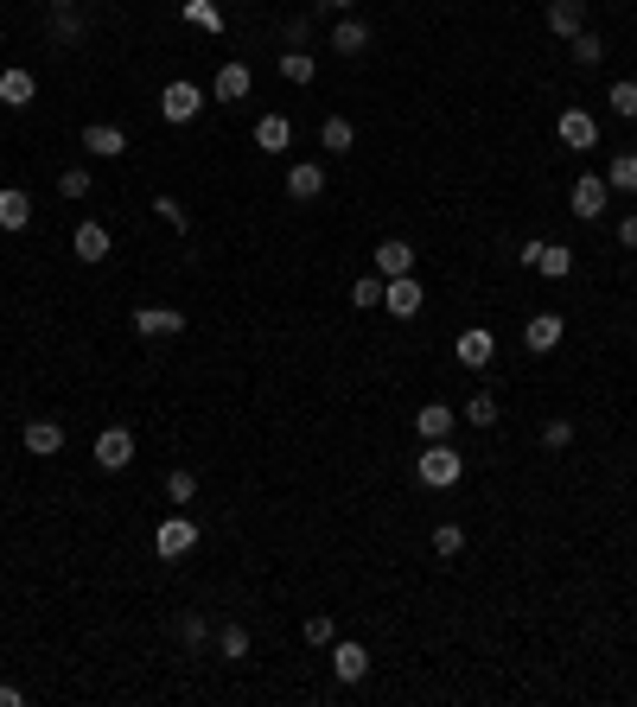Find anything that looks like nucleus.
<instances>
[{"mask_svg":"<svg viewBox=\"0 0 637 707\" xmlns=\"http://www.w3.org/2000/svg\"><path fill=\"white\" fill-rule=\"evenodd\" d=\"M332 669H338V682H364L370 676V650L364 644H351V637H332Z\"/></svg>","mask_w":637,"mask_h":707,"instance_id":"11","label":"nucleus"},{"mask_svg":"<svg viewBox=\"0 0 637 707\" xmlns=\"http://www.w3.org/2000/svg\"><path fill=\"white\" fill-rule=\"evenodd\" d=\"M555 134H561V141H567V147H574V153H587V147L599 141V122H593V115H587V109H567V115H561V122H555Z\"/></svg>","mask_w":637,"mask_h":707,"instance_id":"13","label":"nucleus"},{"mask_svg":"<svg viewBox=\"0 0 637 707\" xmlns=\"http://www.w3.org/2000/svg\"><path fill=\"white\" fill-rule=\"evenodd\" d=\"M26 695H20V688H13V682H0V707H20Z\"/></svg>","mask_w":637,"mask_h":707,"instance_id":"42","label":"nucleus"},{"mask_svg":"<svg viewBox=\"0 0 637 707\" xmlns=\"http://www.w3.org/2000/svg\"><path fill=\"white\" fill-rule=\"evenodd\" d=\"M599 58H606V45H599L593 32H574V64H587V71H593Z\"/></svg>","mask_w":637,"mask_h":707,"instance_id":"37","label":"nucleus"},{"mask_svg":"<svg viewBox=\"0 0 637 707\" xmlns=\"http://www.w3.org/2000/svg\"><path fill=\"white\" fill-rule=\"evenodd\" d=\"M51 7H71V0H51Z\"/></svg>","mask_w":637,"mask_h":707,"instance_id":"44","label":"nucleus"},{"mask_svg":"<svg viewBox=\"0 0 637 707\" xmlns=\"http://www.w3.org/2000/svg\"><path fill=\"white\" fill-rule=\"evenodd\" d=\"M351 141H357V128L344 122V115H325V122H319V147L325 153H351Z\"/></svg>","mask_w":637,"mask_h":707,"instance_id":"24","label":"nucleus"},{"mask_svg":"<svg viewBox=\"0 0 637 707\" xmlns=\"http://www.w3.org/2000/svg\"><path fill=\"white\" fill-rule=\"evenodd\" d=\"M332 51H338V58H364V51H370V26L364 20H338L332 26Z\"/></svg>","mask_w":637,"mask_h":707,"instance_id":"18","label":"nucleus"},{"mask_svg":"<svg viewBox=\"0 0 637 707\" xmlns=\"http://www.w3.org/2000/svg\"><path fill=\"white\" fill-rule=\"evenodd\" d=\"M561 332H567V325H561V313H536V319L523 325V344L542 357V351H555V344H561Z\"/></svg>","mask_w":637,"mask_h":707,"instance_id":"15","label":"nucleus"},{"mask_svg":"<svg viewBox=\"0 0 637 707\" xmlns=\"http://www.w3.org/2000/svg\"><path fill=\"white\" fill-rule=\"evenodd\" d=\"M459 421H472V427H491V421H497V395H472V402L459 408Z\"/></svg>","mask_w":637,"mask_h":707,"instance_id":"32","label":"nucleus"},{"mask_svg":"<svg viewBox=\"0 0 637 707\" xmlns=\"http://www.w3.org/2000/svg\"><path fill=\"white\" fill-rule=\"evenodd\" d=\"M415 478H421L427 491H453L459 478H466V459H459L446 440H427V453L415 459Z\"/></svg>","mask_w":637,"mask_h":707,"instance_id":"1","label":"nucleus"},{"mask_svg":"<svg viewBox=\"0 0 637 707\" xmlns=\"http://www.w3.org/2000/svg\"><path fill=\"white\" fill-rule=\"evenodd\" d=\"M153 217H160V223H172V230H185V204H179V198H166V192L153 198Z\"/></svg>","mask_w":637,"mask_h":707,"instance_id":"38","label":"nucleus"},{"mask_svg":"<svg viewBox=\"0 0 637 707\" xmlns=\"http://www.w3.org/2000/svg\"><path fill=\"white\" fill-rule=\"evenodd\" d=\"M217 96L223 102H243L249 96V64H223V71H217Z\"/></svg>","mask_w":637,"mask_h":707,"instance_id":"25","label":"nucleus"},{"mask_svg":"<svg viewBox=\"0 0 637 707\" xmlns=\"http://www.w3.org/2000/svg\"><path fill=\"white\" fill-rule=\"evenodd\" d=\"M383 313H395V319H415L421 313V281H415V274L383 281Z\"/></svg>","mask_w":637,"mask_h":707,"instance_id":"5","label":"nucleus"},{"mask_svg":"<svg viewBox=\"0 0 637 707\" xmlns=\"http://www.w3.org/2000/svg\"><path fill=\"white\" fill-rule=\"evenodd\" d=\"M351 306H364V313H370V306H383V274H364V281L351 287Z\"/></svg>","mask_w":637,"mask_h":707,"instance_id":"35","label":"nucleus"},{"mask_svg":"<svg viewBox=\"0 0 637 707\" xmlns=\"http://www.w3.org/2000/svg\"><path fill=\"white\" fill-rule=\"evenodd\" d=\"M313 71H319L313 51H287V58H281V77H287V83H313Z\"/></svg>","mask_w":637,"mask_h":707,"instance_id":"30","label":"nucleus"},{"mask_svg":"<svg viewBox=\"0 0 637 707\" xmlns=\"http://www.w3.org/2000/svg\"><path fill=\"white\" fill-rule=\"evenodd\" d=\"M153 548H160V561L192 555V548H198V523H192V516H166V523L153 529Z\"/></svg>","mask_w":637,"mask_h":707,"instance_id":"2","label":"nucleus"},{"mask_svg":"<svg viewBox=\"0 0 637 707\" xmlns=\"http://www.w3.org/2000/svg\"><path fill=\"white\" fill-rule=\"evenodd\" d=\"M300 637H306V644H313V650H325V644H332V637H338L332 612H313V618H306V625H300Z\"/></svg>","mask_w":637,"mask_h":707,"instance_id":"28","label":"nucleus"},{"mask_svg":"<svg viewBox=\"0 0 637 707\" xmlns=\"http://www.w3.org/2000/svg\"><path fill=\"white\" fill-rule=\"evenodd\" d=\"M83 153H96V160H122V153H128V134L109 128V122H90V128H83Z\"/></svg>","mask_w":637,"mask_h":707,"instance_id":"8","label":"nucleus"},{"mask_svg":"<svg viewBox=\"0 0 637 707\" xmlns=\"http://www.w3.org/2000/svg\"><path fill=\"white\" fill-rule=\"evenodd\" d=\"M567 440H574V421H548V427H542V446H555V453H561Z\"/></svg>","mask_w":637,"mask_h":707,"instance_id":"40","label":"nucleus"},{"mask_svg":"<svg viewBox=\"0 0 637 707\" xmlns=\"http://www.w3.org/2000/svg\"><path fill=\"white\" fill-rule=\"evenodd\" d=\"M459 548H466V529H459V523H440V529H434V555H440V561H453Z\"/></svg>","mask_w":637,"mask_h":707,"instance_id":"31","label":"nucleus"},{"mask_svg":"<svg viewBox=\"0 0 637 707\" xmlns=\"http://www.w3.org/2000/svg\"><path fill=\"white\" fill-rule=\"evenodd\" d=\"M255 147H262V153H287V147H294L287 115H262V122H255Z\"/></svg>","mask_w":637,"mask_h":707,"instance_id":"21","label":"nucleus"},{"mask_svg":"<svg viewBox=\"0 0 637 707\" xmlns=\"http://www.w3.org/2000/svg\"><path fill=\"white\" fill-rule=\"evenodd\" d=\"M325 192V166L319 160H300L294 172H287V198H294V204H313Z\"/></svg>","mask_w":637,"mask_h":707,"instance_id":"14","label":"nucleus"},{"mask_svg":"<svg viewBox=\"0 0 637 707\" xmlns=\"http://www.w3.org/2000/svg\"><path fill=\"white\" fill-rule=\"evenodd\" d=\"M606 192H612V185L606 179H593V172H580V179H574V217H606Z\"/></svg>","mask_w":637,"mask_h":707,"instance_id":"9","label":"nucleus"},{"mask_svg":"<svg viewBox=\"0 0 637 707\" xmlns=\"http://www.w3.org/2000/svg\"><path fill=\"white\" fill-rule=\"evenodd\" d=\"M58 192L64 198H90V166H64L58 172Z\"/></svg>","mask_w":637,"mask_h":707,"instance_id":"33","label":"nucleus"},{"mask_svg":"<svg viewBox=\"0 0 637 707\" xmlns=\"http://www.w3.org/2000/svg\"><path fill=\"white\" fill-rule=\"evenodd\" d=\"M71 249H77V262H109V230L102 223H77Z\"/></svg>","mask_w":637,"mask_h":707,"instance_id":"20","label":"nucleus"},{"mask_svg":"<svg viewBox=\"0 0 637 707\" xmlns=\"http://www.w3.org/2000/svg\"><path fill=\"white\" fill-rule=\"evenodd\" d=\"M26 453H39V459L64 453V427L58 421H26Z\"/></svg>","mask_w":637,"mask_h":707,"instance_id":"22","label":"nucleus"},{"mask_svg":"<svg viewBox=\"0 0 637 707\" xmlns=\"http://www.w3.org/2000/svg\"><path fill=\"white\" fill-rule=\"evenodd\" d=\"M96 465H102V472H128V465H134V434H128V427H102V434H96Z\"/></svg>","mask_w":637,"mask_h":707,"instance_id":"3","label":"nucleus"},{"mask_svg":"<svg viewBox=\"0 0 637 707\" xmlns=\"http://www.w3.org/2000/svg\"><path fill=\"white\" fill-rule=\"evenodd\" d=\"M325 7H338V13H351V7H357V0H325Z\"/></svg>","mask_w":637,"mask_h":707,"instance_id":"43","label":"nucleus"},{"mask_svg":"<svg viewBox=\"0 0 637 707\" xmlns=\"http://www.w3.org/2000/svg\"><path fill=\"white\" fill-rule=\"evenodd\" d=\"M491 351H497V338L485 332V325H472V332H459V344H453V357H459V364H466V370H485V364H491Z\"/></svg>","mask_w":637,"mask_h":707,"instance_id":"10","label":"nucleus"},{"mask_svg":"<svg viewBox=\"0 0 637 707\" xmlns=\"http://www.w3.org/2000/svg\"><path fill=\"white\" fill-rule=\"evenodd\" d=\"M618 249H637V211H631L625 223H618Z\"/></svg>","mask_w":637,"mask_h":707,"instance_id":"41","label":"nucleus"},{"mask_svg":"<svg viewBox=\"0 0 637 707\" xmlns=\"http://www.w3.org/2000/svg\"><path fill=\"white\" fill-rule=\"evenodd\" d=\"M166 497H172V504H192V497H198V472H192V465H172V472H166Z\"/></svg>","mask_w":637,"mask_h":707,"instance_id":"27","label":"nucleus"},{"mask_svg":"<svg viewBox=\"0 0 637 707\" xmlns=\"http://www.w3.org/2000/svg\"><path fill=\"white\" fill-rule=\"evenodd\" d=\"M523 262L542 268L548 281H567V274H574V249H561V243H523Z\"/></svg>","mask_w":637,"mask_h":707,"instance_id":"4","label":"nucleus"},{"mask_svg":"<svg viewBox=\"0 0 637 707\" xmlns=\"http://www.w3.org/2000/svg\"><path fill=\"white\" fill-rule=\"evenodd\" d=\"M32 96H39V77H32V71H20V64L0 71V102H7V109H26Z\"/></svg>","mask_w":637,"mask_h":707,"instance_id":"16","label":"nucleus"},{"mask_svg":"<svg viewBox=\"0 0 637 707\" xmlns=\"http://www.w3.org/2000/svg\"><path fill=\"white\" fill-rule=\"evenodd\" d=\"M134 332L141 338H172V332H185V313L179 306H141V313H134Z\"/></svg>","mask_w":637,"mask_h":707,"instance_id":"7","label":"nucleus"},{"mask_svg":"<svg viewBox=\"0 0 637 707\" xmlns=\"http://www.w3.org/2000/svg\"><path fill=\"white\" fill-rule=\"evenodd\" d=\"M376 274H383V281H395V274H415V249H408L402 236H389V243L376 249Z\"/></svg>","mask_w":637,"mask_h":707,"instance_id":"17","label":"nucleus"},{"mask_svg":"<svg viewBox=\"0 0 637 707\" xmlns=\"http://www.w3.org/2000/svg\"><path fill=\"white\" fill-rule=\"evenodd\" d=\"M26 223H32V198L20 185H7V192H0V230H26Z\"/></svg>","mask_w":637,"mask_h":707,"instance_id":"23","label":"nucleus"},{"mask_svg":"<svg viewBox=\"0 0 637 707\" xmlns=\"http://www.w3.org/2000/svg\"><path fill=\"white\" fill-rule=\"evenodd\" d=\"M415 427H421V440H446L459 427V408H446V402H427L421 415H415Z\"/></svg>","mask_w":637,"mask_h":707,"instance_id":"19","label":"nucleus"},{"mask_svg":"<svg viewBox=\"0 0 637 707\" xmlns=\"http://www.w3.org/2000/svg\"><path fill=\"white\" fill-rule=\"evenodd\" d=\"M548 32H555V39L587 32V0H548Z\"/></svg>","mask_w":637,"mask_h":707,"instance_id":"12","label":"nucleus"},{"mask_svg":"<svg viewBox=\"0 0 637 707\" xmlns=\"http://www.w3.org/2000/svg\"><path fill=\"white\" fill-rule=\"evenodd\" d=\"M217 644H223V657H230V663H243V657H249V631H243V625H223V631H217Z\"/></svg>","mask_w":637,"mask_h":707,"instance_id":"34","label":"nucleus"},{"mask_svg":"<svg viewBox=\"0 0 637 707\" xmlns=\"http://www.w3.org/2000/svg\"><path fill=\"white\" fill-rule=\"evenodd\" d=\"M198 109H204L198 83H166V90H160V115H166V122H192Z\"/></svg>","mask_w":637,"mask_h":707,"instance_id":"6","label":"nucleus"},{"mask_svg":"<svg viewBox=\"0 0 637 707\" xmlns=\"http://www.w3.org/2000/svg\"><path fill=\"white\" fill-rule=\"evenodd\" d=\"M58 39H64V45H77V39H83V20H77L71 7H58Z\"/></svg>","mask_w":637,"mask_h":707,"instance_id":"39","label":"nucleus"},{"mask_svg":"<svg viewBox=\"0 0 637 707\" xmlns=\"http://www.w3.org/2000/svg\"><path fill=\"white\" fill-rule=\"evenodd\" d=\"M606 185H612V192H637V153H612Z\"/></svg>","mask_w":637,"mask_h":707,"instance_id":"26","label":"nucleus"},{"mask_svg":"<svg viewBox=\"0 0 637 707\" xmlns=\"http://www.w3.org/2000/svg\"><path fill=\"white\" fill-rule=\"evenodd\" d=\"M185 20H192V26H204V32H217V26H223V13L211 7V0H185Z\"/></svg>","mask_w":637,"mask_h":707,"instance_id":"36","label":"nucleus"},{"mask_svg":"<svg viewBox=\"0 0 637 707\" xmlns=\"http://www.w3.org/2000/svg\"><path fill=\"white\" fill-rule=\"evenodd\" d=\"M606 102H612V115H625V122H637V83H631V77H618Z\"/></svg>","mask_w":637,"mask_h":707,"instance_id":"29","label":"nucleus"}]
</instances>
